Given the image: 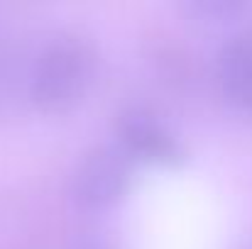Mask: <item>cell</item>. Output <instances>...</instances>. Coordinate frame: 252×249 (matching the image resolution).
I'll return each instance as SVG.
<instances>
[{
  "label": "cell",
  "instance_id": "obj_1",
  "mask_svg": "<svg viewBox=\"0 0 252 249\" xmlns=\"http://www.w3.org/2000/svg\"><path fill=\"white\" fill-rule=\"evenodd\" d=\"M98 66L93 42L76 32L49 37L27 69V98L47 115L74 110L86 98Z\"/></svg>",
  "mask_w": 252,
  "mask_h": 249
},
{
  "label": "cell",
  "instance_id": "obj_2",
  "mask_svg": "<svg viewBox=\"0 0 252 249\" xmlns=\"http://www.w3.org/2000/svg\"><path fill=\"white\" fill-rule=\"evenodd\" d=\"M135 162L115 144L91 147L71 176V198L84 210H110L125 200L132 186Z\"/></svg>",
  "mask_w": 252,
  "mask_h": 249
},
{
  "label": "cell",
  "instance_id": "obj_3",
  "mask_svg": "<svg viewBox=\"0 0 252 249\" xmlns=\"http://www.w3.org/2000/svg\"><path fill=\"white\" fill-rule=\"evenodd\" d=\"M115 144L132 162L164 168H179L189 162L184 142L157 112L145 105H125L115 115Z\"/></svg>",
  "mask_w": 252,
  "mask_h": 249
},
{
  "label": "cell",
  "instance_id": "obj_4",
  "mask_svg": "<svg viewBox=\"0 0 252 249\" xmlns=\"http://www.w3.org/2000/svg\"><path fill=\"white\" fill-rule=\"evenodd\" d=\"M216 81L223 98L252 117V29L225 39L216 54Z\"/></svg>",
  "mask_w": 252,
  "mask_h": 249
},
{
  "label": "cell",
  "instance_id": "obj_5",
  "mask_svg": "<svg viewBox=\"0 0 252 249\" xmlns=\"http://www.w3.org/2000/svg\"><path fill=\"white\" fill-rule=\"evenodd\" d=\"M181 7L186 15L196 17L198 22H213V25L235 22L250 12V2L243 0H189Z\"/></svg>",
  "mask_w": 252,
  "mask_h": 249
},
{
  "label": "cell",
  "instance_id": "obj_6",
  "mask_svg": "<svg viewBox=\"0 0 252 249\" xmlns=\"http://www.w3.org/2000/svg\"><path fill=\"white\" fill-rule=\"evenodd\" d=\"M20 90L27 95V74H22L15 59L0 47V112L17 98Z\"/></svg>",
  "mask_w": 252,
  "mask_h": 249
},
{
  "label": "cell",
  "instance_id": "obj_7",
  "mask_svg": "<svg viewBox=\"0 0 252 249\" xmlns=\"http://www.w3.org/2000/svg\"><path fill=\"white\" fill-rule=\"evenodd\" d=\"M71 249H118V245L105 235H84L71 245Z\"/></svg>",
  "mask_w": 252,
  "mask_h": 249
}]
</instances>
